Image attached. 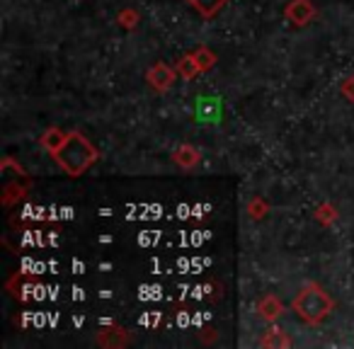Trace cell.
Returning <instances> with one entry per match:
<instances>
[{
    "label": "cell",
    "mask_w": 354,
    "mask_h": 349,
    "mask_svg": "<svg viewBox=\"0 0 354 349\" xmlns=\"http://www.w3.org/2000/svg\"><path fill=\"white\" fill-rule=\"evenodd\" d=\"M100 158L97 148L88 141L80 131H71L66 136L64 146L54 153V160L68 178H80L90 170L95 160Z\"/></svg>",
    "instance_id": "6da1fadb"
},
{
    "label": "cell",
    "mask_w": 354,
    "mask_h": 349,
    "mask_svg": "<svg viewBox=\"0 0 354 349\" xmlns=\"http://www.w3.org/2000/svg\"><path fill=\"white\" fill-rule=\"evenodd\" d=\"M291 308L301 320L310 325H320L335 310V301L330 299V294L323 286L308 284L296 294V299L291 301Z\"/></svg>",
    "instance_id": "7a4b0ae2"
},
{
    "label": "cell",
    "mask_w": 354,
    "mask_h": 349,
    "mask_svg": "<svg viewBox=\"0 0 354 349\" xmlns=\"http://www.w3.org/2000/svg\"><path fill=\"white\" fill-rule=\"evenodd\" d=\"M194 117H197L199 124H218V122H221V117H223L221 97H209V95H202V97H197Z\"/></svg>",
    "instance_id": "3957f363"
},
{
    "label": "cell",
    "mask_w": 354,
    "mask_h": 349,
    "mask_svg": "<svg viewBox=\"0 0 354 349\" xmlns=\"http://www.w3.org/2000/svg\"><path fill=\"white\" fill-rule=\"evenodd\" d=\"M284 17L289 25L294 27H306L308 22L315 20V8L310 0H291L284 10Z\"/></svg>",
    "instance_id": "277c9868"
},
{
    "label": "cell",
    "mask_w": 354,
    "mask_h": 349,
    "mask_svg": "<svg viewBox=\"0 0 354 349\" xmlns=\"http://www.w3.org/2000/svg\"><path fill=\"white\" fill-rule=\"evenodd\" d=\"M175 75H177V70H172L167 64H156L146 73V80L156 93H167L170 85L175 83Z\"/></svg>",
    "instance_id": "5b68a950"
},
{
    "label": "cell",
    "mask_w": 354,
    "mask_h": 349,
    "mask_svg": "<svg viewBox=\"0 0 354 349\" xmlns=\"http://www.w3.org/2000/svg\"><path fill=\"white\" fill-rule=\"evenodd\" d=\"M255 308H257V315H260L265 323H274V320L284 313V303H281L279 296H274V294L262 296V299L257 301Z\"/></svg>",
    "instance_id": "8992f818"
},
{
    "label": "cell",
    "mask_w": 354,
    "mask_h": 349,
    "mask_svg": "<svg viewBox=\"0 0 354 349\" xmlns=\"http://www.w3.org/2000/svg\"><path fill=\"white\" fill-rule=\"evenodd\" d=\"M187 3L204 17V20H212V17H216L218 12L226 8L228 0H187Z\"/></svg>",
    "instance_id": "52a82bcc"
},
{
    "label": "cell",
    "mask_w": 354,
    "mask_h": 349,
    "mask_svg": "<svg viewBox=\"0 0 354 349\" xmlns=\"http://www.w3.org/2000/svg\"><path fill=\"white\" fill-rule=\"evenodd\" d=\"M257 347H291V339L286 337V332L281 328H277V325H272L270 330H267L265 334H262V339L257 342Z\"/></svg>",
    "instance_id": "ba28073f"
},
{
    "label": "cell",
    "mask_w": 354,
    "mask_h": 349,
    "mask_svg": "<svg viewBox=\"0 0 354 349\" xmlns=\"http://www.w3.org/2000/svg\"><path fill=\"white\" fill-rule=\"evenodd\" d=\"M175 70H177V75H180V78H185V80H194L199 73H204L202 66H199V61L194 59V54L183 56V59L177 61Z\"/></svg>",
    "instance_id": "9c48e42d"
},
{
    "label": "cell",
    "mask_w": 354,
    "mask_h": 349,
    "mask_svg": "<svg viewBox=\"0 0 354 349\" xmlns=\"http://www.w3.org/2000/svg\"><path fill=\"white\" fill-rule=\"evenodd\" d=\"M175 162L180 167H185V170H189V167H194L199 162V151L194 146H189V143H183V146L175 151Z\"/></svg>",
    "instance_id": "30bf717a"
},
{
    "label": "cell",
    "mask_w": 354,
    "mask_h": 349,
    "mask_svg": "<svg viewBox=\"0 0 354 349\" xmlns=\"http://www.w3.org/2000/svg\"><path fill=\"white\" fill-rule=\"evenodd\" d=\"M127 342L129 337L122 328H109L97 334V344H102V347H127Z\"/></svg>",
    "instance_id": "8fae6325"
},
{
    "label": "cell",
    "mask_w": 354,
    "mask_h": 349,
    "mask_svg": "<svg viewBox=\"0 0 354 349\" xmlns=\"http://www.w3.org/2000/svg\"><path fill=\"white\" fill-rule=\"evenodd\" d=\"M66 136H68V133H64L59 126H51V129H46V131L41 133V138H39V141H41V146H44L46 151H49L51 155H54V153L59 151L61 146H64Z\"/></svg>",
    "instance_id": "7c38bea8"
},
{
    "label": "cell",
    "mask_w": 354,
    "mask_h": 349,
    "mask_svg": "<svg viewBox=\"0 0 354 349\" xmlns=\"http://www.w3.org/2000/svg\"><path fill=\"white\" fill-rule=\"evenodd\" d=\"M194 59L199 61V66H202V70H209L214 64H216V54H214V51H209L207 46H199V49L194 51Z\"/></svg>",
    "instance_id": "4fadbf2b"
},
{
    "label": "cell",
    "mask_w": 354,
    "mask_h": 349,
    "mask_svg": "<svg viewBox=\"0 0 354 349\" xmlns=\"http://www.w3.org/2000/svg\"><path fill=\"white\" fill-rule=\"evenodd\" d=\"M117 22H119L122 27H127V30H131V27H136V25H138V12H136V10H131V8H124V10H119Z\"/></svg>",
    "instance_id": "5bb4252c"
},
{
    "label": "cell",
    "mask_w": 354,
    "mask_h": 349,
    "mask_svg": "<svg viewBox=\"0 0 354 349\" xmlns=\"http://www.w3.org/2000/svg\"><path fill=\"white\" fill-rule=\"evenodd\" d=\"M315 216H318L320 223H333L335 218H337V211H335L330 204H323V207H318V211H315Z\"/></svg>",
    "instance_id": "9a60e30c"
},
{
    "label": "cell",
    "mask_w": 354,
    "mask_h": 349,
    "mask_svg": "<svg viewBox=\"0 0 354 349\" xmlns=\"http://www.w3.org/2000/svg\"><path fill=\"white\" fill-rule=\"evenodd\" d=\"M248 211H250L252 218H265L267 214V204L262 202V199H255V202H250V207H248Z\"/></svg>",
    "instance_id": "2e32d148"
},
{
    "label": "cell",
    "mask_w": 354,
    "mask_h": 349,
    "mask_svg": "<svg viewBox=\"0 0 354 349\" xmlns=\"http://www.w3.org/2000/svg\"><path fill=\"white\" fill-rule=\"evenodd\" d=\"M339 93H342L349 102H354V75H349V78L342 80V85H339Z\"/></svg>",
    "instance_id": "e0dca14e"
}]
</instances>
